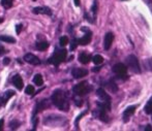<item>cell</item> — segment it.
<instances>
[{
	"instance_id": "obj_1",
	"label": "cell",
	"mask_w": 152,
	"mask_h": 131,
	"mask_svg": "<svg viewBox=\"0 0 152 131\" xmlns=\"http://www.w3.org/2000/svg\"><path fill=\"white\" fill-rule=\"evenodd\" d=\"M52 102L57 108H59L60 111H67L69 109V102H68V99L66 97V94L63 90L61 89H57L53 92L52 94Z\"/></svg>"
},
{
	"instance_id": "obj_2",
	"label": "cell",
	"mask_w": 152,
	"mask_h": 131,
	"mask_svg": "<svg viewBox=\"0 0 152 131\" xmlns=\"http://www.w3.org/2000/svg\"><path fill=\"white\" fill-rule=\"evenodd\" d=\"M66 55H67V52H66V50H64V49H62V50H56L54 55L48 60V62L55 66H58L59 64L62 63V62L65 60Z\"/></svg>"
},
{
	"instance_id": "obj_3",
	"label": "cell",
	"mask_w": 152,
	"mask_h": 131,
	"mask_svg": "<svg viewBox=\"0 0 152 131\" xmlns=\"http://www.w3.org/2000/svg\"><path fill=\"white\" fill-rule=\"evenodd\" d=\"M90 90H91V86L87 82H82V83L75 86L72 91H74V93L76 95L83 96V95H86L88 92H90Z\"/></svg>"
},
{
	"instance_id": "obj_4",
	"label": "cell",
	"mask_w": 152,
	"mask_h": 131,
	"mask_svg": "<svg viewBox=\"0 0 152 131\" xmlns=\"http://www.w3.org/2000/svg\"><path fill=\"white\" fill-rule=\"evenodd\" d=\"M126 63L127 66L129 67V69L132 70L134 74H140L141 72V68H140V64H139L138 58L134 55H129L126 58Z\"/></svg>"
},
{
	"instance_id": "obj_5",
	"label": "cell",
	"mask_w": 152,
	"mask_h": 131,
	"mask_svg": "<svg viewBox=\"0 0 152 131\" xmlns=\"http://www.w3.org/2000/svg\"><path fill=\"white\" fill-rule=\"evenodd\" d=\"M96 94H97V96L100 98V100H102V103L107 107L108 111H110L111 109V97L110 96H109L108 94L104 92V90L102 89V88L97 89Z\"/></svg>"
},
{
	"instance_id": "obj_6",
	"label": "cell",
	"mask_w": 152,
	"mask_h": 131,
	"mask_svg": "<svg viewBox=\"0 0 152 131\" xmlns=\"http://www.w3.org/2000/svg\"><path fill=\"white\" fill-rule=\"evenodd\" d=\"M113 72L117 74L119 78H122V76H125L126 72H127V67L123 63H117L113 66Z\"/></svg>"
},
{
	"instance_id": "obj_7",
	"label": "cell",
	"mask_w": 152,
	"mask_h": 131,
	"mask_svg": "<svg viewBox=\"0 0 152 131\" xmlns=\"http://www.w3.org/2000/svg\"><path fill=\"white\" fill-rule=\"evenodd\" d=\"M82 30H83V31H85V35L83 36L82 38L78 39V44H80V46H87V44L91 41L92 33H91V31H89L86 27H83Z\"/></svg>"
},
{
	"instance_id": "obj_8",
	"label": "cell",
	"mask_w": 152,
	"mask_h": 131,
	"mask_svg": "<svg viewBox=\"0 0 152 131\" xmlns=\"http://www.w3.org/2000/svg\"><path fill=\"white\" fill-rule=\"evenodd\" d=\"M34 15H47V16H52V9L48 6H37L32 9Z\"/></svg>"
},
{
	"instance_id": "obj_9",
	"label": "cell",
	"mask_w": 152,
	"mask_h": 131,
	"mask_svg": "<svg viewBox=\"0 0 152 131\" xmlns=\"http://www.w3.org/2000/svg\"><path fill=\"white\" fill-rule=\"evenodd\" d=\"M24 60L27 62V63L31 64V65H39L40 64V60L38 57H36V56H34L33 54H26V55L24 56Z\"/></svg>"
},
{
	"instance_id": "obj_10",
	"label": "cell",
	"mask_w": 152,
	"mask_h": 131,
	"mask_svg": "<svg viewBox=\"0 0 152 131\" xmlns=\"http://www.w3.org/2000/svg\"><path fill=\"white\" fill-rule=\"evenodd\" d=\"M114 40V35H113L112 32H108L104 36V49L106 51L110 50L111 46H112V42Z\"/></svg>"
},
{
	"instance_id": "obj_11",
	"label": "cell",
	"mask_w": 152,
	"mask_h": 131,
	"mask_svg": "<svg viewBox=\"0 0 152 131\" xmlns=\"http://www.w3.org/2000/svg\"><path fill=\"white\" fill-rule=\"evenodd\" d=\"M134 111H136V106L134 105H130L128 106L125 111H123V122H128L132 118V116L134 114Z\"/></svg>"
},
{
	"instance_id": "obj_12",
	"label": "cell",
	"mask_w": 152,
	"mask_h": 131,
	"mask_svg": "<svg viewBox=\"0 0 152 131\" xmlns=\"http://www.w3.org/2000/svg\"><path fill=\"white\" fill-rule=\"evenodd\" d=\"M72 74L75 79H81L88 74V70L84 69V68H75V69H72Z\"/></svg>"
},
{
	"instance_id": "obj_13",
	"label": "cell",
	"mask_w": 152,
	"mask_h": 131,
	"mask_svg": "<svg viewBox=\"0 0 152 131\" xmlns=\"http://www.w3.org/2000/svg\"><path fill=\"white\" fill-rule=\"evenodd\" d=\"M48 106H49V102H48V100H47V99H44L42 101H38L37 103H36V105H35V109H34L33 117L37 113H39L40 111H42V109L47 108Z\"/></svg>"
},
{
	"instance_id": "obj_14",
	"label": "cell",
	"mask_w": 152,
	"mask_h": 131,
	"mask_svg": "<svg viewBox=\"0 0 152 131\" xmlns=\"http://www.w3.org/2000/svg\"><path fill=\"white\" fill-rule=\"evenodd\" d=\"M12 84H14V86L18 90L23 89V79L20 76H19V74H16V76L12 78Z\"/></svg>"
},
{
	"instance_id": "obj_15",
	"label": "cell",
	"mask_w": 152,
	"mask_h": 131,
	"mask_svg": "<svg viewBox=\"0 0 152 131\" xmlns=\"http://www.w3.org/2000/svg\"><path fill=\"white\" fill-rule=\"evenodd\" d=\"M79 61L82 64H88L91 61V56L86 52H82L79 55Z\"/></svg>"
},
{
	"instance_id": "obj_16",
	"label": "cell",
	"mask_w": 152,
	"mask_h": 131,
	"mask_svg": "<svg viewBox=\"0 0 152 131\" xmlns=\"http://www.w3.org/2000/svg\"><path fill=\"white\" fill-rule=\"evenodd\" d=\"M35 48L37 49L38 51H46L47 49L49 48V44L45 40H42V41H37L35 44Z\"/></svg>"
},
{
	"instance_id": "obj_17",
	"label": "cell",
	"mask_w": 152,
	"mask_h": 131,
	"mask_svg": "<svg viewBox=\"0 0 152 131\" xmlns=\"http://www.w3.org/2000/svg\"><path fill=\"white\" fill-rule=\"evenodd\" d=\"M0 40L4 42H8V44H15L16 42V39L12 36H8V35H1L0 36Z\"/></svg>"
},
{
	"instance_id": "obj_18",
	"label": "cell",
	"mask_w": 152,
	"mask_h": 131,
	"mask_svg": "<svg viewBox=\"0 0 152 131\" xmlns=\"http://www.w3.org/2000/svg\"><path fill=\"white\" fill-rule=\"evenodd\" d=\"M33 82L36 86H42L44 84V79H42V74H35L33 78Z\"/></svg>"
},
{
	"instance_id": "obj_19",
	"label": "cell",
	"mask_w": 152,
	"mask_h": 131,
	"mask_svg": "<svg viewBox=\"0 0 152 131\" xmlns=\"http://www.w3.org/2000/svg\"><path fill=\"white\" fill-rule=\"evenodd\" d=\"M144 111L147 114V115H151L152 114V98L147 102V104L145 105L144 107Z\"/></svg>"
},
{
	"instance_id": "obj_20",
	"label": "cell",
	"mask_w": 152,
	"mask_h": 131,
	"mask_svg": "<svg viewBox=\"0 0 152 131\" xmlns=\"http://www.w3.org/2000/svg\"><path fill=\"white\" fill-rule=\"evenodd\" d=\"M14 95H15V91H12V90H10V91H6L5 93H4L3 95H2V97H3L4 101L7 102L8 99H10V97H12Z\"/></svg>"
},
{
	"instance_id": "obj_21",
	"label": "cell",
	"mask_w": 152,
	"mask_h": 131,
	"mask_svg": "<svg viewBox=\"0 0 152 131\" xmlns=\"http://www.w3.org/2000/svg\"><path fill=\"white\" fill-rule=\"evenodd\" d=\"M107 87H108L109 89H110L111 92H114V93H115V92L118 91V87H117V85L114 83V82H112V81L109 82V83L107 84Z\"/></svg>"
},
{
	"instance_id": "obj_22",
	"label": "cell",
	"mask_w": 152,
	"mask_h": 131,
	"mask_svg": "<svg viewBox=\"0 0 152 131\" xmlns=\"http://www.w3.org/2000/svg\"><path fill=\"white\" fill-rule=\"evenodd\" d=\"M20 125H21V123L18 121V120H12V121L10 122V129H12V130L18 129V128L20 127Z\"/></svg>"
},
{
	"instance_id": "obj_23",
	"label": "cell",
	"mask_w": 152,
	"mask_h": 131,
	"mask_svg": "<svg viewBox=\"0 0 152 131\" xmlns=\"http://www.w3.org/2000/svg\"><path fill=\"white\" fill-rule=\"evenodd\" d=\"M12 2H14V0H1V5L5 9H8L12 6Z\"/></svg>"
},
{
	"instance_id": "obj_24",
	"label": "cell",
	"mask_w": 152,
	"mask_h": 131,
	"mask_svg": "<svg viewBox=\"0 0 152 131\" xmlns=\"http://www.w3.org/2000/svg\"><path fill=\"white\" fill-rule=\"evenodd\" d=\"M92 61H93V63L96 64V65H100V64L104 62V58L100 55H95L93 57V59H92Z\"/></svg>"
},
{
	"instance_id": "obj_25",
	"label": "cell",
	"mask_w": 152,
	"mask_h": 131,
	"mask_svg": "<svg viewBox=\"0 0 152 131\" xmlns=\"http://www.w3.org/2000/svg\"><path fill=\"white\" fill-rule=\"evenodd\" d=\"M34 92H35V90H34V87L31 85H28L26 87V90H25V93L28 94V95H32V94H34Z\"/></svg>"
},
{
	"instance_id": "obj_26",
	"label": "cell",
	"mask_w": 152,
	"mask_h": 131,
	"mask_svg": "<svg viewBox=\"0 0 152 131\" xmlns=\"http://www.w3.org/2000/svg\"><path fill=\"white\" fill-rule=\"evenodd\" d=\"M96 10H97V0H94V3L91 7V12H92L93 18H95V16H96Z\"/></svg>"
},
{
	"instance_id": "obj_27",
	"label": "cell",
	"mask_w": 152,
	"mask_h": 131,
	"mask_svg": "<svg viewBox=\"0 0 152 131\" xmlns=\"http://www.w3.org/2000/svg\"><path fill=\"white\" fill-rule=\"evenodd\" d=\"M68 44V37L67 36H61L60 37V46L64 47Z\"/></svg>"
},
{
	"instance_id": "obj_28",
	"label": "cell",
	"mask_w": 152,
	"mask_h": 131,
	"mask_svg": "<svg viewBox=\"0 0 152 131\" xmlns=\"http://www.w3.org/2000/svg\"><path fill=\"white\" fill-rule=\"evenodd\" d=\"M77 46H78V39L74 38V39L72 40V44H70V51H74L75 49L77 48Z\"/></svg>"
},
{
	"instance_id": "obj_29",
	"label": "cell",
	"mask_w": 152,
	"mask_h": 131,
	"mask_svg": "<svg viewBox=\"0 0 152 131\" xmlns=\"http://www.w3.org/2000/svg\"><path fill=\"white\" fill-rule=\"evenodd\" d=\"M145 64H147V67H148L149 69L152 71V58H151V59H149V60H147Z\"/></svg>"
},
{
	"instance_id": "obj_30",
	"label": "cell",
	"mask_w": 152,
	"mask_h": 131,
	"mask_svg": "<svg viewBox=\"0 0 152 131\" xmlns=\"http://www.w3.org/2000/svg\"><path fill=\"white\" fill-rule=\"evenodd\" d=\"M85 114H86V111H84V113H82L80 116H79L78 118H77V120H76V123H75V124H76V127H78V123H79V121H80V120H81V118H82L83 116L85 115Z\"/></svg>"
},
{
	"instance_id": "obj_31",
	"label": "cell",
	"mask_w": 152,
	"mask_h": 131,
	"mask_svg": "<svg viewBox=\"0 0 152 131\" xmlns=\"http://www.w3.org/2000/svg\"><path fill=\"white\" fill-rule=\"evenodd\" d=\"M145 1V3L148 5V7L150 8V10L152 12V0H144Z\"/></svg>"
},
{
	"instance_id": "obj_32",
	"label": "cell",
	"mask_w": 152,
	"mask_h": 131,
	"mask_svg": "<svg viewBox=\"0 0 152 131\" xmlns=\"http://www.w3.org/2000/svg\"><path fill=\"white\" fill-rule=\"evenodd\" d=\"M22 27H23V25L22 24H19L18 26L16 27V32L18 34H20L21 33V30H22Z\"/></svg>"
},
{
	"instance_id": "obj_33",
	"label": "cell",
	"mask_w": 152,
	"mask_h": 131,
	"mask_svg": "<svg viewBox=\"0 0 152 131\" xmlns=\"http://www.w3.org/2000/svg\"><path fill=\"white\" fill-rule=\"evenodd\" d=\"M5 104H6V102L4 101L3 97H2V96H0V107L3 106V105H5Z\"/></svg>"
},
{
	"instance_id": "obj_34",
	"label": "cell",
	"mask_w": 152,
	"mask_h": 131,
	"mask_svg": "<svg viewBox=\"0 0 152 131\" xmlns=\"http://www.w3.org/2000/svg\"><path fill=\"white\" fill-rule=\"evenodd\" d=\"M10 58H4V60H3V64H4V65H8V64H10Z\"/></svg>"
},
{
	"instance_id": "obj_35",
	"label": "cell",
	"mask_w": 152,
	"mask_h": 131,
	"mask_svg": "<svg viewBox=\"0 0 152 131\" xmlns=\"http://www.w3.org/2000/svg\"><path fill=\"white\" fill-rule=\"evenodd\" d=\"M4 53H5V49H4L3 46H1V44H0V56L3 55Z\"/></svg>"
},
{
	"instance_id": "obj_36",
	"label": "cell",
	"mask_w": 152,
	"mask_h": 131,
	"mask_svg": "<svg viewBox=\"0 0 152 131\" xmlns=\"http://www.w3.org/2000/svg\"><path fill=\"white\" fill-rule=\"evenodd\" d=\"M3 125H4V120L1 119V120H0V130H2V128H3Z\"/></svg>"
},
{
	"instance_id": "obj_37",
	"label": "cell",
	"mask_w": 152,
	"mask_h": 131,
	"mask_svg": "<svg viewBox=\"0 0 152 131\" xmlns=\"http://www.w3.org/2000/svg\"><path fill=\"white\" fill-rule=\"evenodd\" d=\"M74 1H75V5L80 6V0H74Z\"/></svg>"
},
{
	"instance_id": "obj_38",
	"label": "cell",
	"mask_w": 152,
	"mask_h": 131,
	"mask_svg": "<svg viewBox=\"0 0 152 131\" xmlns=\"http://www.w3.org/2000/svg\"><path fill=\"white\" fill-rule=\"evenodd\" d=\"M145 130H151V126L150 125H147L146 128H145Z\"/></svg>"
},
{
	"instance_id": "obj_39",
	"label": "cell",
	"mask_w": 152,
	"mask_h": 131,
	"mask_svg": "<svg viewBox=\"0 0 152 131\" xmlns=\"http://www.w3.org/2000/svg\"><path fill=\"white\" fill-rule=\"evenodd\" d=\"M99 69H100L99 67H95V68H93V71H94V72H95V71H98Z\"/></svg>"
},
{
	"instance_id": "obj_40",
	"label": "cell",
	"mask_w": 152,
	"mask_h": 131,
	"mask_svg": "<svg viewBox=\"0 0 152 131\" xmlns=\"http://www.w3.org/2000/svg\"><path fill=\"white\" fill-rule=\"evenodd\" d=\"M2 22H3V19L0 18V23H2Z\"/></svg>"
},
{
	"instance_id": "obj_41",
	"label": "cell",
	"mask_w": 152,
	"mask_h": 131,
	"mask_svg": "<svg viewBox=\"0 0 152 131\" xmlns=\"http://www.w3.org/2000/svg\"><path fill=\"white\" fill-rule=\"evenodd\" d=\"M33 1H35V0H33Z\"/></svg>"
}]
</instances>
